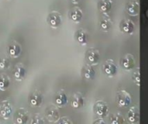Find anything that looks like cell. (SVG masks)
Here are the masks:
<instances>
[{
  "label": "cell",
  "instance_id": "5bb4252c",
  "mask_svg": "<svg viewBox=\"0 0 148 124\" xmlns=\"http://www.w3.org/2000/svg\"><path fill=\"white\" fill-rule=\"evenodd\" d=\"M69 16L71 21L74 22H80L83 16V12L79 7H74L72 8L69 12Z\"/></svg>",
  "mask_w": 148,
  "mask_h": 124
},
{
  "label": "cell",
  "instance_id": "3957f363",
  "mask_svg": "<svg viewBox=\"0 0 148 124\" xmlns=\"http://www.w3.org/2000/svg\"><path fill=\"white\" fill-rule=\"evenodd\" d=\"M29 102L32 107H41L43 104V95L37 90L33 91L29 98Z\"/></svg>",
  "mask_w": 148,
  "mask_h": 124
},
{
  "label": "cell",
  "instance_id": "ba28073f",
  "mask_svg": "<svg viewBox=\"0 0 148 124\" xmlns=\"http://www.w3.org/2000/svg\"><path fill=\"white\" fill-rule=\"evenodd\" d=\"M86 60L88 64L97 65L100 60V54L99 51L95 48H90L86 53Z\"/></svg>",
  "mask_w": 148,
  "mask_h": 124
},
{
  "label": "cell",
  "instance_id": "5b68a950",
  "mask_svg": "<svg viewBox=\"0 0 148 124\" xmlns=\"http://www.w3.org/2000/svg\"><path fill=\"white\" fill-rule=\"evenodd\" d=\"M8 54L11 58H18L22 54V46L16 41H12L8 46Z\"/></svg>",
  "mask_w": 148,
  "mask_h": 124
},
{
  "label": "cell",
  "instance_id": "ac0fdd59",
  "mask_svg": "<svg viewBox=\"0 0 148 124\" xmlns=\"http://www.w3.org/2000/svg\"><path fill=\"white\" fill-rule=\"evenodd\" d=\"M75 38L81 45H87L88 43V34L84 29H78L75 34Z\"/></svg>",
  "mask_w": 148,
  "mask_h": 124
},
{
  "label": "cell",
  "instance_id": "30bf717a",
  "mask_svg": "<svg viewBox=\"0 0 148 124\" xmlns=\"http://www.w3.org/2000/svg\"><path fill=\"white\" fill-rule=\"evenodd\" d=\"M85 99L84 97L81 93H75L71 99H70V104L74 109H81L84 106Z\"/></svg>",
  "mask_w": 148,
  "mask_h": 124
},
{
  "label": "cell",
  "instance_id": "d6986e66",
  "mask_svg": "<svg viewBox=\"0 0 148 124\" xmlns=\"http://www.w3.org/2000/svg\"><path fill=\"white\" fill-rule=\"evenodd\" d=\"M82 76L84 79H88V80H92L94 79L95 76V71L93 69V67L91 66V65H86L82 67Z\"/></svg>",
  "mask_w": 148,
  "mask_h": 124
},
{
  "label": "cell",
  "instance_id": "44dd1931",
  "mask_svg": "<svg viewBox=\"0 0 148 124\" xmlns=\"http://www.w3.org/2000/svg\"><path fill=\"white\" fill-rule=\"evenodd\" d=\"M113 5V2L111 0H100L98 3V7L99 9L102 13H108Z\"/></svg>",
  "mask_w": 148,
  "mask_h": 124
},
{
  "label": "cell",
  "instance_id": "f1b7e54d",
  "mask_svg": "<svg viewBox=\"0 0 148 124\" xmlns=\"http://www.w3.org/2000/svg\"><path fill=\"white\" fill-rule=\"evenodd\" d=\"M94 123H105V122H104V121H103V120H101V117H100V119H99V120H96V121H95V122H94Z\"/></svg>",
  "mask_w": 148,
  "mask_h": 124
},
{
  "label": "cell",
  "instance_id": "7402d4cb",
  "mask_svg": "<svg viewBox=\"0 0 148 124\" xmlns=\"http://www.w3.org/2000/svg\"><path fill=\"white\" fill-rule=\"evenodd\" d=\"M111 19L107 16H104L101 17V21H100V26H101V28L104 31H108L111 28Z\"/></svg>",
  "mask_w": 148,
  "mask_h": 124
},
{
  "label": "cell",
  "instance_id": "2e32d148",
  "mask_svg": "<svg viewBox=\"0 0 148 124\" xmlns=\"http://www.w3.org/2000/svg\"><path fill=\"white\" fill-rule=\"evenodd\" d=\"M126 9L130 16H137L140 10V4L139 2L136 0L129 1L126 5Z\"/></svg>",
  "mask_w": 148,
  "mask_h": 124
},
{
  "label": "cell",
  "instance_id": "7c38bea8",
  "mask_svg": "<svg viewBox=\"0 0 148 124\" xmlns=\"http://www.w3.org/2000/svg\"><path fill=\"white\" fill-rule=\"evenodd\" d=\"M120 28L123 33L130 35V34L134 33V31L135 29V25L131 20L124 19L123 21H121V22L120 24Z\"/></svg>",
  "mask_w": 148,
  "mask_h": 124
},
{
  "label": "cell",
  "instance_id": "f546056e",
  "mask_svg": "<svg viewBox=\"0 0 148 124\" xmlns=\"http://www.w3.org/2000/svg\"><path fill=\"white\" fill-rule=\"evenodd\" d=\"M80 1H81V0H70V2H71V3H75V4L78 3Z\"/></svg>",
  "mask_w": 148,
  "mask_h": 124
},
{
  "label": "cell",
  "instance_id": "484cf974",
  "mask_svg": "<svg viewBox=\"0 0 148 124\" xmlns=\"http://www.w3.org/2000/svg\"><path fill=\"white\" fill-rule=\"evenodd\" d=\"M133 79H134V81L138 85H140V73L139 68H137L136 70H134V72L133 73Z\"/></svg>",
  "mask_w": 148,
  "mask_h": 124
},
{
  "label": "cell",
  "instance_id": "277c9868",
  "mask_svg": "<svg viewBox=\"0 0 148 124\" xmlns=\"http://www.w3.org/2000/svg\"><path fill=\"white\" fill-rule=\"evenodd\" d=\"M95 113L101 118H104L108 116L109 109L108 104L103 101H97L94 105Z\"/></svg>",
  "mask_w": 148,
  "mask_h": 124
},
{
  "label": "cell",
  "instance_id": "ffe728a7",
  "mask_svg": "<svg viewBox=\"0 0 148 124\" xmlns=\"http://www.w3.org/2000/svg\"><path fill=\"white\" fill-rule=\"evenodd\" d=\"M127 118H128V121L131 123H138L139 118H140V111H139V109L137 107L131 108L130 110L128 111Z\"/></svg>",
  "mask_w": 148,
  "mask_h": 124
},
{
  "label": "cell",
  "instance_id": "52a82bcc",
  "mask_svg": "<svg viewBox=\"0 0 148 124\" xmlns=\"http://www.w3.org/2000/svg\"><path fill=\"white\" fill-rule=\"evenodd\" d=\"M29 115L28 111H26V110L23 108L18 109L14 116L15 123L16 124H26L29 121Z\"/></svg>",
  "mask_w": 148,
  "mask_h": 124
},
{
  "label": "cell",
  "instance_id": "6da1fadb",
  "mask_svg": "<svg viewBox=\"0 0 148 124\" xmlns=\"http://www.w3.org/2000/svg\"><path fill=\"white\" fill-rule=\"evenodd\" d=\"M47 22L53 28H59L62 23V16L58 11H52L47 16Z\"/></svg>",
  "mask_w": 148,
  "mask_h": 124
},
{
  "label": "cell",
  "instance_id": "4fadbf2b",
  "mask_svg": "<svg viewBox=\"0 0 148 124\" xmlns=\"http://www.w3.org/2000/svg\"><path fill=\"white\" fill-rule=\"evenodd\" d=\"M103 71H104L106 75L112 77V76H114L116 74L117 67H116L115 64L111 60H108L105 61V63L103 65Z\"/></svg>",
  "mask_w": 148,
  "mask_h": 124
},
{
  "label": "cell",
  "instance_id": "83f0119b",
  "mask_svg": "<svg viewBox=\"0 0 148 124\" xmlns=\"http://www.w3.org/2000/svg\"><path fill=\"white\" fill-rule=\"evenodd\" d=\"M57 123H58L59 124H72L73 123V122H72L71 120H69L68 117H62V118L59 119Z\"/></svg>",
  "mask_w": 148,
  "mask_h": 124
},
{
  "label": "cell",
  "instance_id": "7a4b0ae2",
  "mask_svg": "<svg viewBox=\"0 0 148 124\" xmlns=\"http://www.w3.org/2000/svg\"><path fill=\"white\" fill-rule=\"evenodd\" d=\"M116 99H117L118 104L121 107H127L132 103L131 95L128 92H127L126 91H123V90L117 92Z\"/></svg>",
  "mask_w": 148,
  "mask_h": 124
},
{
  "label": "cell",
  "instance_id": "8fae6325",
  "mask_svg": "<svg viewBox=\"0 0 148 124\" xmlns=\"http://www.w3.org/2000/svg\"><path fill=\"white\" fill-rule=\"evenodd\" d=\"M67 104H68V97L66 93L62 90L59 91L55 97V104L58 108H62L65 107Z\"/></svg>",
  "mask_w": 148,
  "mask_h": 124
},
{
  "label": "cell",
  "instance_id": "4316f807",
  "mask_svg": "<svg viewBox=\"0 0 148 124\" xmlns=\"http://www.w3.org/2000/svg\"><path fill=\"white\" fill-rule=\"evenodd\" d=\"M10 66V60L6 58H2L0 59V69L5 70L9 67Z\"/></svg>",
  "mask_w": 148,
  "mask_h": 124
},
{
  "label": "cell",
  "instance_id": "e0dca14e",
  "mask_svg": "<svg viewBox=\"0 0 148 124\" xmlns=\"http://www.w3.org/2000/svg\"><path fill=\"white\" fill-rule=\"evenodd\" d=\"M135 66V60L132 54H126L121 60V66L125 70H131Z\"/></svg>",
  "mask_w": 148,
  "mask_h": 124
},
{
  "label": "cell",
  "instance_id": "603a6c76",
  "mask_svg": "<svg viewBox=\"0 0 148 124\" xmlns=\"http://www.w3.org/2000/svg\"><path fill=\"white\" fill-rule=\"evenodd\" d=\"M10 78L6 74H0V91H5L10 86Z\"/></svg>",
  "mask_w": 148,
  "mask_h": 124
},
{
  "label": "cell",
  "instance_id": "cb8c5ba5",
  "mask_svg": "<svg viewBox=\"0 0 148 124\" xmlns=\"http://www.w3.org/2000/svg\"><path fill=\"white\" fill-rule=\"evenodd\" d=\"M110 121H111L112 124H121L124 123L123 117L121 114H113L111 116Z\"/></svg>",
  "mask_w": 148,
  "mask_h": 124
},
{
  "label": "cell",
  "instance_id": "9a60e30c",
  "mask_svg": "<svg viewBox=\"0 0 148 124\" xmlns=\"http://www.w3.org/2000/svg\"><path fill=\"white\" fill-rule=\"evenodd\" d=\"M26 75V69L23 64H17L13 71V76L17 81H22Z\"/></svg>",
  "mask_w": 148,
  "mask_h": 124
},
{
  "label": "cell",
  "instance_id": "9c48e42d",
  "mask_svg": "<svg viewBox=\"0 0 148 124\" xmlns=\"http://www.w3.org/2000/svg\"><path fill=\"white\" fill-rule=\"evenodd\" d=\"M12 112L10 103L7 100L3 101L0 104V117L3 119H9Z\"/></svg>",
  "mask_w": 148,
  "mask_h": 124
},
{
  "label": "cell",
  "instance_id": "d4e9b609",
  "mask_svg": "<svg viewBox=\"0 0 148 124\" xmlns=\"http://www.w3.org/2000/svg\"><path fill=\"white\" fill-rule=\"evenodd\" d=\"M31 124H42L44 123V120L42 119V117L39 115V114H35L32 117V120L30 122Z\"/></svg>",
  "mask_w": 148,
  "mask_h": 124
},
{
  "label": "cell",
  "instance_id": "8992f818",
  "mask_svg": "<svg viewBox=\"0 0 148 124\" xmlns=\"http://www.w3.org/2000/svg\"><path fill=\"white\" fill-rule=\"evenodd\" d=\"M45 117L49 123H57L58 120L60 119L59 111L57 110V108H56L53 105H51L46 109Z\"/></svg>",
  "mask_w": 148,
  "mask_h": 124
}]
</instances>
